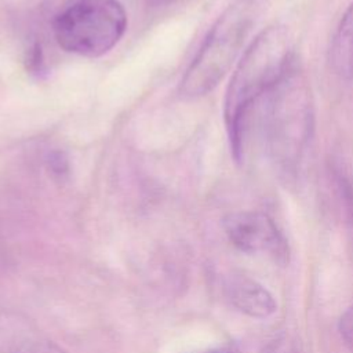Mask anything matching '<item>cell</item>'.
I'll return each instance as SVG.
<instances>
[{"mask_svg": "<svg viewBox=\"0 0 353 353\" xmlns=\"http://www.w3.org/2000/svg\"><path fill=\"white\" fill-rule=\"evenodd\" d=\"M314 131V101L296 61L252 109L234 160L243 163L256 146L277 176L296 178Z\"/></svg>", "mask_w": 353, "mask_h": 353, "instance_id": "1", "label": "cell"}, {"mask_svg": "<svg viewBox=\"0 0 353 353\" xmlns=\"http://www.w3.org/2000/svg\"><path fill=\"white\" fill-rule=\"evenodd\" d=\"M294 41L283 25L261 30L241 55L226 88L223 117L232 154L239 150L247 120L259 99L294 63Z\"/></svg>", "mask_w": 353, "mask_h": 353, "instance_id": "2", "label": "cell"}, {"mask_svg": "<svg viewBox=\"0 0 353 353\" xmlns=\"http://www.w3.org/2000/svg\"><path fill=\"white\" fill-rule=\"evenodd\" d=\"M259 6V0H234L223 10L181 79L182 98L204 97L221 83L240 54Z\"/></svg>", "mask_w": 353, "mask_h": 353, "instance_id": "3", "label": "cell"}, {"mask_svg": "<svg viewBox=\"0 0 353 353\" xmlns=\"http://www.w3.org/2000/svg\"><path fill=\"white\" fill-rule=\"evenodd\" d=\"M127 14L117 0H73L52 21L57 44L66 52L98 58L123 37Z\"/></svg>", "mask_w": 353, "mask_h": 353, "instance_id": "4", "label": "cell"}, {"mask_svg": "<svg viewBox=\"0 0 353 353\" xmlns=\"http://www.w3.org/2000/svg\"><path fill=\"white\" fill-rule=\"evenodd\" d=\"M229 241L247 254H263L280 265L288 262L287 240L276 222L262 211H237L223 218Z\"/></svg>", "mask_w": 353, "mask_h": 353, "instance_id": "5", "label": "cell"}, {"mask_svg": "<svg viewBox=\"0 0 353 353\" xmlns=\"http://www.w3.org/2000/svg\"><path fill=\"white\" fill-rule=\"evenodd\" d=\"M223 292L233 307L254 319H266L277 309L273 295L261 283L245 274L228 276Z\"/></svg>", "mask_w": 353, "mask_h": 353, "instance_id": "6", "label": "cell"}, {"mask_svg": "<svg viewBox=\"0 0 353 353\" xmlns=\"http://www.w3.org/2000/svg\"><path fill=\"white\" fill-rule=\"evenodd\" d=\"M328 58L335 73L345 79H353V3L346 8L335 28Z\"/></svg>", "mask_w": 353, "mask_h": 353, "instance_id": "7", "label": "cell"}, {"mask_svg": "<svg viewBox=\"0 0 353 353\" xmlns=\"http://www.w3.org/2000/svg\"><path fill=\"white\" fill-rule=\"evenodd\" d=\"M7 353H66L54 342L37 336V335H23L14 341Z\"/></svg>", "mask_w": 353, "mask_h": 353, "instance_id": "8", "label": "cell"}, {"mask_svg": "<svg viewBox=\"0 0 353 353\" xmlns=\"http://www.w3.org/2000/svg\"><path fill=\"white\" fill-rule=\"evenodd\" d=\"M261 353H301L295 341L288 336H279L270 341Z\"/></svg>", "mask_w": 353, "mask_h": 353, "instance_id": "9", "label": "cell"}, {"mask_svg": "<svg viewBox=\"0 0 353 353\" xmlns=\"http://www.w3.org/2000/svg\"><path fill=\"white\" fill-rule=\"evenodd\" d=\"M339 334L345 345L353 352V306L347 307L339 319Z\"/></svg>", "mask_w": 353, "mask_h": 353, "instance_id": "10", "label": "cell"}, {"mask_svg": "<svg viewBox=\"0 0 353 353\" xmlns=\"http://www.w3.org/2000/svg\"><path fill=\"white\" fill-rule=\"evenodd\" d=\"M175 1H178V0H149V3L153 6H167V4H172Z\"/></svg>", "mask_w": 353, "mask_h": 353, "instance_id": "11", "label": "cell"}, {"mask_svg": "<svg viewBox=\"0 0 353 353\" xmlns=\"http://www.w3.org/2000/svg\"><path fill=\"white\" fill-rule=\"evenodd\" d=\"M205 353H236V352L232 349H215V350H210Z\"/></svg>", "mask_w": 353, "mask_h": 353, "instance_id": "12", "label": "cell"}]
</instances>
